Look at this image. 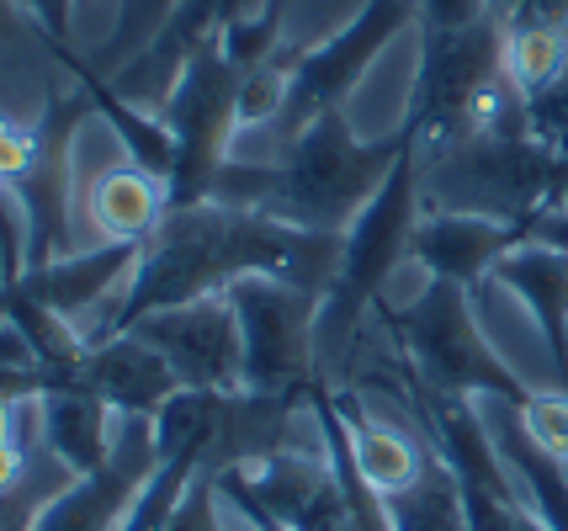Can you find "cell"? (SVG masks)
Segmentation results:
<instances>
[{
    "label": "cell",
    "instance_id": "obj_5",
    "mask_svg": "<svg viewBox=\"0 0 568 531\" xmlns=\"http://www.w3.org/2000/svg\"><path fill=\"white\" fill-rule=\"evenodd\" d=\"M420 218V144H409L404 160L394 165V176L377 186V197L341 234V266H335V282L320 304V367L346 351L362 314L383 304V287L394 277V266L415 251Z\"/></svg>",
    "mask_w": 568,
    "mask_h": 531
},
{
    "label": "cell",
    "instance_id": "obj_1",
    "mask_svg": "<svg viewBox=\"0 0 568 531\" xmlns=\"http://www.w3.org/2000/svg\"><path fill=\"white\" fill-rule=\"evenodd\" d=\"M409 144L415 133L404 123L383 139H362L346 112H324L320 123H308L282 150L276 165L229 160L207 203L255 207V213H272L282 224L314 228V234H346L351 218L394 176Z\"/></svg>",
    "mask_w": 568,
    "mask_h": 531
},
{
    "label": "cell",
    "instance_id": "obj_9",
    "mask_svg": "<svg viewBox=\"0 0 568 531\" xmlns=\"http://www.w3.org/2000/svg\"><path fill=\"white\" fill-rule=\"evenodd\" d=\"M85 118H97L85 91H59L53 85L38 123H32V144L27 160L6 176V192L22 213V251L27 266H49L53 255H70V228H74V139Z\"/></svg>",
    "mask_w": 568,
    "mask_h": 531
},
{
    "label": "cell",
    "instance_id": "obj_27",
    "mask_svg": "<svg viewBox=\"0 0 568 531\" xmlns=\"http://www.w3.org/2000/svg\"><path fill=\"white\" fill-rule=\"evenodd\" d=\"M526 234H531V239H547V245H558V251H568V197L558 207L531 213V218H526Z\"/></svg>",
    "mask_w": 568,
    "mask_h": 531
},
{
    "label": "cell",
    "instance_id": "obj_13",
    "mask_svg": "<svg viewBox=\"0 0 568 531\" xmlns=\"http://www.w3.org/2000/svg\"><path fill=\"white\" fill-rule=\"evenodd\" d=\"M70 378L85 382L97 399H106L112 415H149V420L181 394V378L171 372V361L160 351H149L139 335L91 340Z\"/></svg>",
    "mask_w": 568,
    "mask_h": 531
},
{
    "label": "cell",
    "instance_id": "obj_17",
    "mask_svg": "<svg viewBox=\"0 0 568 531\" xmlns=\"http://www.w3.org/2000/svg\"><path fill=\"white\" fill-rule=\"evenodd\" d=\"M261 6H272V0H181L171 11V22L160 27V38H154L133 64H123L118 75H106V80H112L118 91H128L133 102H144L149 91H165V85H171L175 64L197 49L202 38H213L219 27L240 22V17H255Z\"/></svg>",
    "mask_w": 568,
    "mask_h": 531
},
{
    "label": "cell",
    "instance_id": "obj_14",
    "mask_svg": "<svg viewBox=\"0 0 568 531\" xmlns=\"http://www.w3.org/2000/svg\"><path fill=\"white\" fill-rule=\"evenodd\" d=\"M133 266H139V245H133V239H101L91 251L53 255L49 266H27V272H17V282H22L43 308L64 314V319H80V314H91L106 293H123V282L133 277Z\"/></svg>",
    "mask_w": 568,
    "mask_h": 531
},
{
    "label": "cell",
    "instance_id": "obj_10",
    "mask_svg": "<svg viewBox=\"0 0 568 531\" xmlns=\"http://www.w3.org/2000/svg\"><path fill=\"white\" fill-rule=\"evenodd\" d=\"M149 351L171 361L181 388L192 394H240L245 388V346H240V319L223 293L197 298L181 308H160L128 329Z\"/></svg>",
    "mask_w": 568,
    "mask_h": 531
},
{
    "label": "cell",
    "instance_id": "obj_8",
    "mask_svg": "<svg viewBox=\"0 0 568 531\" xmlns=\"http://www.w3.org/2000/svg\"><path fill=\"white\" fill-rule=\"evenodd\" d=\"M415 22H420V0H362V11H351V22H341L324 43L297 49L287 102H282L272 123L276 144L287 150L303 127L320 123L324 112H346V96L377 64V53Z\"/></svg>",
    "mask_w": 568,
    "mask_h": 531
},
{
    "label": "cell",
    "instance_id": "obj_30",
    "mask_svg": "<svg viewBox=\"0 0 568 531\" xmlns=\"http://www.w3.org/2000/svg\"><path fill=\"white\" fill-rule=\"evenodd\" d=\"M0 192H6V181H0Z\"/></svg>",
    "mask_w": 568,
    "mask_h": 531
},
{
    "label": "cell",
    "instance_id": "obj_7",
    "mask_svg": "<svg viewBox=\"0 0 568 531\" xmlns=\"http://www.w3.org/2000/svg\"><path fill=\"white\" fill-rule=\"evenodd\" d=\"M245 346V394L261 399H297L324 378L320 367V293L293 287L282 277H240L229 293Z\"/></svg>",
    "mask_w": 568,
    "mask_h": 531
},
{
    "label": "cell",
    "instance_id": "obj_20",
    "mask_svg": "<svg viewBox=\"0 0 568 531\" xmlns=\"http://www.w3.org/2000/svg\"><path fill=\"white\" fill-rule=\"evenodd\" d=\"M383 510H388V531H468L457 473L430 447H425L420 473L404 483V489L383 494Z\"/></svg>",
    "mask_w": 568,
    "mask_h": 531
},
{
    "label": "cell",
    "instance_id": "obj_24",
    "mask_svg": "<svg viewBox=\"0 0 568 531\" xmlns=\"http://www.w3.org/2000/svg\"><path fill=\"white\" fill-rule=\"evenodd\" d=\"M165 531H223V510H219V483H213V468H202L186 500L175 506V515L165 521Z\"/></svg>",
    "mask_w": 568,
    "mask_h": 531
},
{
    "label": "cell",
    "instance_id": "obj_4",
    "mask_svg": "<svg viewBox=\"0 0 568 531\" xmlns=\"http://www.w3.org/2000/svg\"><path fill=\"white\" fill-rule=\"evenodd\" d=\"M510 106H520V91L505 70V27L495 11L468 27L420 32V64H415L409 106L398 118L420 150L452 144L473 127L495 123Z\"/></svg>",
    "mask_w": 568,
    "mask_h": 531
},
{
    "label": "cell",
    "instance_id": "obj_29",
    "mask_svg": "<svg viewBox=\"0 0 568 531\" xmlns=\"http://www.w3.org/2000/svg\"><path fill=\"white\" fill-rule=\"evenodd\" d=\"M91 6H101V0H80V11H91Z\"/></svg>",
    "mask_w": 568,
    "mask_h": 531
},
{
    "label": "cell",
    "instance_id": "obj_6",
    "mask_svg": "<svg viewBox=\"0 0 568 531\" xmlns=\"http://www.w3.org/2000/svg\"><path fill=\"white\" fill-rule=\"evenodd\" d=\"M245 64L229 59V49L213 38H202L197 49L175 64L171 85L160 96V118L175 139V165L165 181V197L175 207H197L213 197L223 165L234 160V133H240V91H245Z\"/></svg>",
    "mask_w": 568,
    "mask_h": 531
},
{
    "label": "cell",
    "instance_id": "obj_12",
    "mask_svg": "<svg viewBox=\"0 0 568 531\" xmlns=\"http://www.w3.org/2000/svg\"><path fill=\"white\" fill-rule=\"evenodd\" d=\"M520 239H531L526 224L510 218H484V213H425L415 228V261L430 277L457 282V287H478L484 277H495V266L516 251Z\"/></svg>",
    "mask_w": 568,
    "mask_h": 531
},
{
    "label": "cell",
    "instance_id": "obj_16",
    "mask_svg": "<svg viewBox=\"0 0 568 531\" xmlns=\"http://www.w3.org/2000/svg\"><path fill=\"white\" fill-rule=\"evenodd\" d=\"M64 70L74 75V85L85 91V102H91V112H97L101 123L112 127V139L123 144L128 165H139V171H149L154 181H171V165H175V139L171 127H165V118H154L144 102H133L128 91H118L112 80L101 75L97 64L85 59V53L74 49H49Z\"/></svg>",
    "mask_w": 568,
    "mask_h": 531
},
{
    "label": "cell",
    "instance_id": "obj_2",
    "mask_svg": "<svg viewBox=\"0 0 568 531\" xmlns=\"http://www.w3.org/2000/svg\"><path fill=\"white\" fill-rule=\"evenodd\" d=\"M425 213H484L526 224L568 197V171L526 133V106L499 112L452 144L420 150Z\"/></svg>",
    "mask_w": 568,
    "mask_h": 531
},
{
    "label": "cell",
    "instance_id": "obj_23",
    "mask_svg": "<svg viewBox=\"0 0 568 531\" xmlns=\"http://www.w3.org/2000/svg\"><path fill=\"white\" fill-rule=\"evenodd\" d=\"M175 6H181V0H118V22L101 38V49L91 64H97L101 75H118L123 64H133V59L160 38V27L171 22Z\"/></svg>",
    "mask_w": 568,
    "mask_h": 531
},
{
    "label": "cell",
    "instance_id": "obj_26",
    "mask_svg": "<svg viewBox=\"0 0 568 531\" xmlns=\"http://www.w3.org/2000/svg\"><path fill=\"white\" fill-rule=\"evenodd\" d=\"M478 17H489V0H420V32L436 27H468Z\"/></svg>",
    "mask_w": 568,
    "mask_h": 531
},
{
    "label": "cell",
    "instance_id": "obj_21",
    "mask_svg": "<svg viewBox=\"0 0 568 531\" xmlns=\"http://www.w3.org/2000/svg\"><path fill=\"white\" fill-rule=\"evenodd\" d=\"M335 405H341V415H346L356 462H362V473H367V483L377 489V494H394V489H404V483L420 473L425 447H415L409 436H398V430L367 420V415L356 409V399H351V394H335Z\"/></svg>",
    "mask_w": 568,
    "mask_h": 531
},
{
    "label": "cell",
    "instance_id": "obj_15",
    "mask_svg": "<svg viewBox=\"0 0 568 531\" xmlns=\"http://www.w3.org/2000/svg\"><path fill=\"white\" fill-rule=\"evenodd\" d=\"M495 282L505 293H516L531 325L542 329L558 388L568 394V251L547 245V239H520L495 266Z\"/></svg>",
    "mask_w": 568,
    "mask_h": 531
},
{
    "label": "cell",
    "instance_id": "obj_3",
    "mask_svg": "<svg viewBox=\"0 0 568 531\" xmlns=\"http://www.w3.org/2000/svg\"><path fill=\"white\" fill-rule=\"evenodd\" d=\"M377 319L394 335L398 361L425 382L430 394L446 399H495V405L526 409L537 394L520 382V372L489 346V335L478 329L468 287L430 277L409 304H377Z\"/></svg>",
    "mask_w": 568,
    "mask_h": 531
},
{
    "label": "cell",
    "instance_id": "obj_11",
    "mask_svg": "<svg viewBox=\"0 0 568 531\" xmlns=\"http://www.w3.org/2000/svg\"><path fill=\"white\" fill-rule=\"evenodd\" d=\"M154 420L149 415H118V436L101 468L70 479L49 506L38 510L32 531H123L139 489L154 473Z\"/></svg>",
    "mask_w": 568,
    "mask_h": 531
},
{
    "label": "cell",
    "instance_id": "obj_19",
    "mask_svg": "<svg viewBox=\"0 0 568 531\" xmlns=\"http://www.w3.org/2000/svg\"><path fill=\"white\" fill-rule=\"evenodd\" d=\"M91 224L101 228V239H133L144 245L154 228L165 224L171 197H165V181H154L139 165H118V171H101L91 181Z\"/></svg>",
    "mask_w": 568,
    "mask_h": 531
},
{
    "label": "cell",
    "instance_id": "obj_18",
    "mask_svg": "<svg viewBox=\"0 0 568 531\" xmlns=\"http://www.w3.org/2000/svg\"><path fill=\"white\" fill-rule=\"evenodd\" d=\"M38 415H43V447L70 468L74 479L106 462L112 436H118V426H112V405L97 399L85 382L59 378L49 394L38 399Z\"/></svg>",
    "mask_w": 568,
    "mask_h": 531
},
{
    "label": "cell",
    "instance_id": "obj_25",
    "mask_svg": "<svg viewBox=\"0 0 568 531\" xmlns=\"http://www.w3.org/2000/svg\"><path fill=\"white\" fill-rule=\"evenodd\" d=\"M17 11H22V22L32 27L49 49H70L80 0H17Z\"/></svg>",
    "mask_w": 568,
    "mask_h": 531
},
{
    "label": "cell",
    "instance_id": "obj_22",
    "mask_svg": "<svg viewBox=\"0 0 568 531\" xmlns=\"http://www.w3.org/2000/svg\"><path fill=\"white\" fill-rule=\"evenodd\" d=\"M70 479H74L70 468H64L49 447H38V452L27 457V468L17 473V479L0 483V531H32L38 510L49 506Z\"/></svg>",
    "mask_w": 568,
    "mask_h": 531
},
{
    "label": "cell",
    "instance_id": "obj_28",
    "mask_svg": "<svg viewBox=\"0 0 568 531\" xmlns=\"http://www.w3.org/2000/svg\"><path fill=\"white\" fill-rule=\"evenodd\" d=\"M17 27H22V11H17V0H0V43H6V38H11Z\"/></svg>",
    "mask_w": 568,
    "mask_h": 531
}]
</instances>
